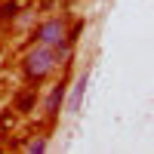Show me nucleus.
<instances>
[{
	"label": "nucleus",
	"instance_id": "f257e3e1",
	"mask_svg": "<svg viewBox=\"0 0 154 154\" xmlns=\"http://www.w3.org/2000/svg\"><path fill=\"white\" fill-rule=\"evenodd\" d=\"M56 68H59V56H56V49H53V46L37 43L34 49H28V53H25L22 74H25V80H28L31 86H40L43 80H49Z\"/></svg>",
	"mask_w": 154,
	"mask_h": 154
},
{
	"label": "nucleus",
	"instance_id": "f03ea898",
	"mask_svg": "<svg viewBox=\"0 0 154 154\" xmlns=\"http://www.w3.org/2000/svg\"><path fill=\"white\" fill-rule=\"evenodd\" d=\"M34 43H43V46H53V49L59 43H65V19H59V16L43 19L34 28Z\"/></svg>",
	"mask_w": 154,
	"mask_h": 154
},
{
	"label": "nucleus",
	"instance_id": "7ed1b4c3",
	"mask_svg": "<svg viewBox=\"0 0 154 154\" xmlns=\"http://www.w3.org/2000/svg\"><path fill=\"white\" fill-rule=\"evenodd\" d=\"M65 96H68V80H59V83H53V89H49V96H46V105H43V111H46V120H49V123H53V120L59 117L62 105H65Z\"/></svg>",
	"mask_w": 154,
	"mask_h": 154
},
{
	"label": "nucleus",
	"instance_id": "20e7f679",
	"mask_svg": "<svg viewBox=\"0 0 154 154\" xmlns=\"http://www.w3.org/2000/svg\"><path fill=\"white\" fill-rule=\"evenodd\" d=\"M34 105H37V86H28V89H22L16 96V111L19 114H31Z\"/></svg>",
	"mask_w": 154,
	"mask_h": 154
},
{
	"label": "nucleus",
	"instance_id": "39448f33",
	"mask_svg": "<svg viewBox=\"0 0 154 154\" xmlns=\"http://www.w3.org/2000/svg\"><path fill=\"white\" fill-rule=\"evenodd\" d=\"M83 93H86V74H83L80 80L74 83V89H71V99H68V108H71V111H77V108H80V102H83Z\"/></svg>",
	"mask_w": 154,
	"mask_h": 154
},
{
	"label": "nucleus",
	"instance_id": "423d86ee",
	"mask_svg": "<svg viewBox=\"0 0 154 154\" xmlns=\"http://www.w3.org/2000/svg\"><path fill=\"white\" fill-rule=\"evenodd\" d=\"M19 0H3V3H0V25H6V22H12L19 16Z\"/></svg>",
	"mask_w": 154,
	"mask_h": 154
},
{
	"label": "nucleus",
	"instance_id": "0eeeda50",
	"mask_svg": "<svg viewBox=\"0 0 154 154\" xmlns=\"http://www.w3.org/2000/svg\"><path fill=\"white\" fill-rule=\"evenodd\" d=\"M83 28H86V22H83V19H77L71 28H65V40H68V43H77V37L83 34Z\"/></svg>",
	"mask_w": 154,
	"mask_h": 154
},
{
	"label": "nucleus",
	"instance_id": "6e6552de",
	"mask_svg": "<svg viewBox=\"0 0 154 154\" xmlns=\"http://www.w3.org/2000/svg\"><path fill=\"white\" fill-rule=\"evenodd\" d=\"M25 151H31V154H40V151H46V136H37V139H31V142L25 145Z\"/></svg>",
	"mask_w": 154,
	"mask_h": 154
},
{
	"label": "nucleus",
	"instance_id": "1a4fd4ad",
	"mask_svg": "<svg viewBox=\"0 0 154 154\" xmlns=\"http://www.w3.org/2000/svg\"><path fill=\"white\" fill-rule=\"evenodd\" d=\"M19 3H31V0H19Z\"/></svg>",
	"mask_w": 154,
	"mask_h": 154
}]
</instances>
